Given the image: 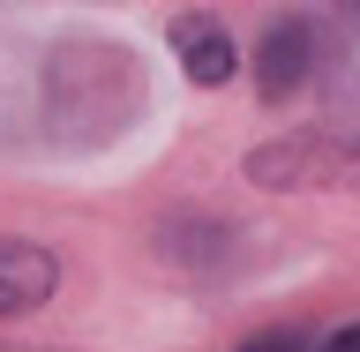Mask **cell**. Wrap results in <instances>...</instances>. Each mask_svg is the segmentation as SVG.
Listing matches in <instances>:
<instances>
[{"mask_svg": "<svg viewBox=\"0 0 360 352\" xmlns=\"http://www.w3.org/2000/svg\"><path fill=\"white\" fill-rule=\"evenodd\" d=\"M173 53L188 67V83H202V90L233 83V67H240V45L225 38L218 15H173Z\"/></svg>", "mask_w": 360, "mask_h": 352, "instance_id": "cell-4", "label": "cell"}, {"mask_svg": "<svg viewBox=\"0 0 360 352\" xmlns=\"http://www.w3.org/2000/svg\"><path fill=\"white\" fill-rule=\"evenodd\" d=\"M53 285H60V263H53V247L38 240H8L0 233V315H30L53 300Z\"/></svg>", "mask_w": 360, "mask_h": 352, "instance_id": "cell-3", "label": "cell"}, {"mask_svg": "<svg viewBox=\"0 0 360 352\" xmlns=\"http://www.w3.org/2000/svg\"><path fill=\"white\" fill-rule=\"evenodd\" d=\"M315 352H360V322H345V330H330Z\"/></svg>", "mask_w": 360, "mask_h": 352, "instance_id": "cell-6", "label": "cell"}, {"mask_svg": "<svg viewBox=\"0 0 360 352\" xmlns=\"http://www.w3.org/2000/svg\"><path fill=\"white\" fill-rule=\"evenodd\" d=\"M255 90H263V105H285L292 90H308V75H315V30L300 15H278L255 38Z\"/></svg>", "mask_w": 360, "mask_h": 352, "instance_id": "cell-2", "label": "cell"}, {"mask_svg": "<svg viewBox=\"0 0 360 352\" xmlns=\"http://www.w3.org/2000/svg\"><path fill=\"white\" fill-rule=\"evenodd\" d=\"M248 180H263V188L360 195V135H278L263 150H248Z\"/></svg>", "mask_w": 360, "mask_h": 352, "instance_id": "cell-1", "label": "cell"}, {"mask_svg": "<svg viewBox=\"0 0 360 352\" xmlns=\"http://www.w3.org/2000/svg\"><path fill=\"white\" fill-rule=\"evenodd\" d=\"M240 352H308V337L300 330H263V337H248Z\"/></svg>", "mask_w": 360, "mask_h": 352, "instance_id": "cell-5", "label": "cell"}]
</instances>
